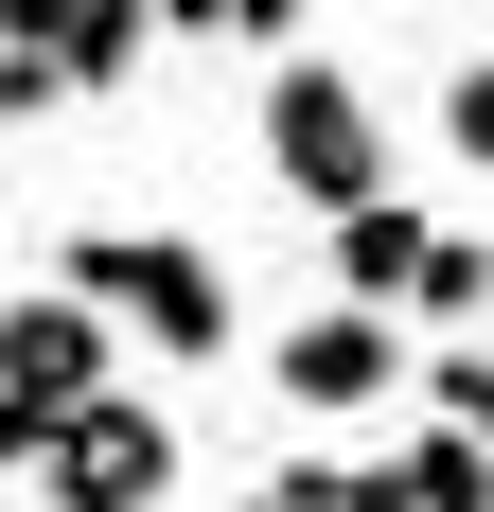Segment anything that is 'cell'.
<instances>
[{
	"instance_id": "12",
	"label": "cell",
	"mask_w": 494,
	"mask_h": 512,
	"mask_svg": "<svg viewBox=\"0 0 494 512\" xmlns=\"http://www.w3.org/2000/svg\"><path fill=\"white\" fill-rule=\"evenodd\" d=\"M0 477H36V424H18V407H0Z\"/></svg>"
},
{
	"instance_id": "7",
	"label": "cell",
	"mask_w": 494,
	"mask_h": 512,
	"mask_svg": "<svg viewBox=\"0 0 494 512\" xmlns=\"http://www.w3.org/2000/svg\"><path fill=\"white\" fill-rule=\"evenodd\" d=\"M336 512H494V460L459 442V424H406V442L336 460Z\"/></svg>"
},
{
	"instance_id": "3",
	"label": "cell",
	"mask_w": 494,
	"mask_h": 512,
	"mask_svg": "<svg viewBox=\"0 0 494 512\" xmlns=\"http://www.w3.org/2000/svg\"><path fill=\"white\" fill-rule=\"evenodd\" d=\"M159 36V0H0V124H53V106L124 89Z\"/></svg>"
},
{
	"instance_id": "10",
	"label": "cell",
	"mask_w": 494,
	"mask_h": 512,
	"mask_svg": "<svg viewBox=\"0 0 494 512\" xmlns=\"http://www.w3.org/2000/svg\"><path fill=\"white\" fill-rule=\"evenodd\" d=\"M424 407H442L459 442L494 460V336H442V371H424Z\"/></svg>"
},
{
	"instance_id": "5",
	"label": "cell",
	"mask_w": 494,
	"mask_h": 512,
	"mask_svg": "<svg viewBox=\"0 0 494 512\" xmlns=\"http://www.w3.org/2000/svg\"><path fill=\"white\" fill-rule=\"evenodd\" d=\"M106 389H124V336H106L89 301H53V283H18V301H0V407L36 424H71V407H106Z\"/></svg>"
},
{
	"instance_id": "6",
	"label": "cell",
	"mask_w": 494,
	"mask_h": 512,
	"mask_svg": "<svg viewBox=\"0 0 494 512\" xmlns=\"http://www.w3.org/2000/svg\"><path fill=\"white\" fill-rule=\"evenodd\" d=\"M265 389H283L300 424H371L406 389V318H336V301L283 318V336H265Z\"/></svg>"
},
{
	"instance_id": "11",
	"label": "cell",
	"mask_w": 494,
	"mask_h": 512,
	"mask_svg": "<svg viewBox=\"0 0 494 512\" xmlns=\"http://www.w3.org/2000/svg\"><path fill=\"white\" fill-rule=\"evenodd\" d=\"M442 142L494 177V53H459V71H442Z\"/></svg>"
},
{
	"instance_id": "4",
	"label": "cell",
	"mask_w": 494,
	"mask_h": 512,
	"mask_svg": "<svg viewBox=\"0 0 494 512\" xmlns=\"http://www.w3.org/2000/svg\"><path fill=\"white\" fill-rule=\"evenodd\" d=\"M177 460H195L177 407L106 389V407H71V424L36 442V495H53V512H159V495H177Z\"/></svg>"
},
{
	"instance_id": "13",
	"label": "cell",
	"mask_w": 494,
	"mask_h": 512,
	"mask_svg": "<svg viewBox=\"0 0 494 512\" xmlns=\"http://www.w3.org/2000/svg\"><path fill=\"white\" fill-rule=\"evenodd\" d=\"M247 512H283V495H247Z\"/></svg>"
},
{
	"instance_id": "8",
	"label": "cell",
	"mask_w": 494,
	"mask_h": 512,
	"mask_svg": "<svg viewBox=\"0 0 494 512\" xmlns=\"http://www.w3.org/2000/svg\"><path fill=\"white\" fill-rule=\"evenodd\" d=\"M424 248H442V230H424L406 195H371V212H336V318H389L406 283H424Z\"/></svg>"
},
{
	"instance_id": "2",
	"label": "cell",
	"mask_w": 494,
	"mask_h": 512,
	"mask_svg": "<svg viewBox=\"0 0 494 512\" xmlns=\"http://www.w3.org/2000/svg\"><path fill=\"white\" fill-rule=\"evenodd\" d=\"M265 177H283L318 230L371 212V195H406L389 177V106L353 89V53H265Z\"/></svg>"
},
{
	"instance_id": "1",
	"label": "cell",
	"mask_w": 494,
	"mask_h": 512,
	"mask_svg": "<svg viewBox=\"0 0 494 512\" xmlns=\"http://www.w3.org/2000/svg\"><path fill=\"white\" fill-rule=\"evenodd\" d=\"M53 301H89L106 336H142V354H230V265L195 248V230H124V212H89L71 230V265H53Z\"/></svg>"
},
{
	"instance_id": "9",
	"label": "cell",
	"mask_w": 494,
	"mask_h": 512,
	"mask_svg": "<svg viewBox=\"0 0 494 512\" xmlns=\"http://www.w3.org/2000/svg\"><path fill=\"white\" fill-rule=\"evenodd\" d=\"M459 318H494V248H477V230H442L424 283H406V336H459Z\"/></svg>"
}]
</instances>
